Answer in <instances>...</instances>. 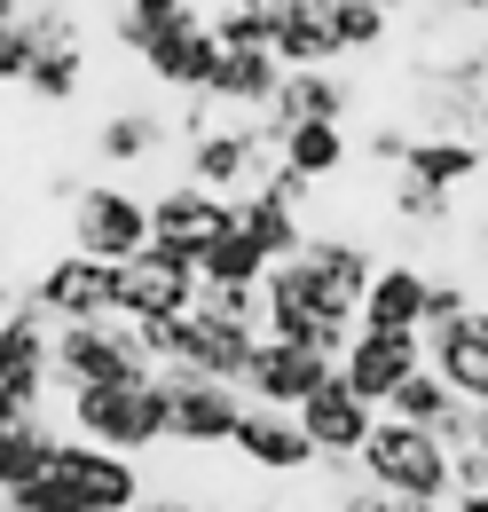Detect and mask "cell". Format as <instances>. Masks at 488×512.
I'll return each instance as SVG.
<instances>
[{
  "mask_svg": "<svg viewBox=\"0 0 488 512\" xmlns=\"http://www.w3.org/2000/svg\"><path fill=\"white\" fill-rule=\"evenodd\" d=\"M426 363L449 379L457 402L488 410V300H473L465 316H449V323H426Z\"/></svg>",
  "mask_w": 488,
  "mask_h": 512,
  "instance_id": "8fae6325",
  "label": "cell"
},
{
  "mask_svg": "<svg viewBox=\"0 0 488 512\" xmlns=\"http://www.w3.org/2000/svg\"><path fill=\"white\" fill-rule=\"evenodd\" d=\"M174 512H221V505H174Z\"/></svg>",
  "mask_w": 488,
  "mask_h": 512,
  "instance_id": "f6af8a7d",
  "label": "cell"
},
{
  "mask_svg": "<svg viewBox=\"0 0 488 512\" xmlns=\"http://www.w3.org/2000/svg\"><path fill=\"white\" fill-rule=\"evenodd\" d=\"M244 512H292V505H276V497H268V505H244Z\"/></svg>",
  "mask_w": 488,
  "mask_h": 512,
  "instance_id": "ee69618b",
  "label": "cell"
},
{
  "mask_svg": "<svg viewBox=\"0 0 488 512\" xmlns=\"http://www.w3.org/2000/svg\"><path fill=\"white\" fill-rule=\"evenodd\" d=\"M24 300H32L48 323H103V316H119V260L56 253V260H40V268H32Z\"/></svg>",
  "mask_w": 488,
  "mask_h": 512,
  "instance_id": "8992f818",
  "label": "cell"
},
{
  "mask_svg": "<svg viewBox=\"0 0 488 512\" xmlns=\"http://www.w3.org/2000/svg\"><path fill=\"white\" fill-rule=\"evenodd\" d=\"M213 56H221L213 24H205V16H189V24H174L166 40H150L134 64H142V79H150L158 95H205V79H213Z\"/></svg>",
  "mask_w": 488,
  "mask_h": 512,
  "instance_id": "ffe728a7",
  "label": "cell"
},
{
  "mask_svg": "<svg viewBox=\"0 0 488 512\" xmlns=\"http://www.w3.org/2000/svg\"><path fill=\"white\" fill-rule=\"evenodd\" d=\"M449 473H457V497L488 489V457H481V442H473V449H449Z\"/></svg>",
  "mask_w": 488,
  "mask_h": 512,
  "instance_id": "8d00e7d4",
  "label": "cell"
},
{
  "mask_svg": "<svg viewBox=\"0 0 488 512\" xmlns=\"http://www.w3.org/2000/svg\"><path fill=\"white\" fill-rule=\"evenodd\" d=\"M473 142H481V150H488V95H481V103H473Z\"/></svg>",
  "mask_w": 488,
  "mask_h": 512,
  "instance_id": "ab89813d",
  "label": "cell"
},
{
  "mask_svg": "<svg viewBox=\"0 0 488 512\" xmlns=\"http://www.w3.org/2000/svg\"><path fill=\"white\" fill-rule=\"evenodd\" d=\"M87 142H95V158H103L111 182H119V174H134V166H150V158L174 150V119H166L158 103H111Z\"/></svg>",
  "mask_w": 488,
  "mask_h": 512,
  "instance_id": "ac0fdd59",
  "label": "cell"
},
{
  "mask_svg": "<svg viewBox=\"0 0 488 512\" xmlns=\"http://www.w3.org/2000/svg\"><path fill=\"white\" fill-rule=\"evenodd\" d=\"M260 339H284V347H307V355H331L339 363L347 339H355V316L315 292V276H307L300 260H276L260 276Z\"/></svg>",
  "mask_w": 488,
  "mask_h": 512,
  "instance_id": "3957f363",
  "label": "cell"
},
{
  "mask_svg": "<svg viewBox=\"0 0 488 512\" xmlns=\"http://www.w3.org/2000/svg\"><path fill=\"white\" fill-rule=\"evenodd\" d=\"M473 308V292L457 284V276H433V292H426V323H449V316H465Z\"/></svg>",
  "mask_w": 488,
  "mask_h": 512,
  "instance_id": "d590c367",
  "label": "cell"
},
{
  "mask_svg": "<svg viewBox=\"0 0 488 512\" xmlns=\"http://www.w3.org/2000/svg\"><path fill=\"white\" fill-rule=\"evenodd\" d=\"M71 221V253L95 260H134L150 245V190H126V182H87V190L63 205Z\"/></svg>",
  "mask_w": 488,
  "mask_h": 512,
  "instance_id": "5b68a950",
  "label": "cell"
},
{
  "mask_svg": "<svg viewBox=\"0 0 488 512\" xmlns=\"http://www.w3.org/2000/svg\"><path fill=\"white\" fill-rule=\"evenodd\" d=\"M426 371V331H355L339 355V379L363 394L370 410H386V394Z\"/></svg>",
  "mask_w": 488,
  "mask_h": 512,
  "instance_id": "9c48e42d",
  "label": "cell"
},
{
  "mask_svg": "<svg viewBox=\"0 0 488 512\" xmlns=\"http://www.w3.org/2000/svg\"><path fill=\"white\" fill-rule=\"evenodd\" d=\"M355 103H363V87H355L347 71L315 64V71H284V87H276L268 119H276V127H300V119H331V127H347V119H355Z\"/></svg>",
  "mask_w": 488,
  "mask_h": 512,
  "instance_id": "7402d4cb",
  "label": "cell"
},
{
  "mask_svg": "<svg viewBox=\"0 0 488 512\" xmlns=\"http://www.w3.org/2000/svg\"><path fill=\"white\" fill-rule=\"evenodd\" d=\"M402 174H418L426 190L465 197L488 174V150H481V142H465V134H418V142H410V158H402Z\"/></svg>",
  "mask_w": 488,
  "mask_h": 512,
  "instance_id": "cb8c5ba5",
  "label": "cell"
},
{
  "mask_svg": "<svg viewBox=\"0 0 488 512\" xmlns=\"http://www.w3.org/2000/svg\"><path fill=\"white\" fill-rule=\"evenodd\" d=\"M426 292H433V268H418V260H378L355 331H426Z\"/></svg>",
  "mask_w": 488,
  "mask_h": 512,
  "instance_id": "44dd1931",
  "label": "cell"
},
{
  "mask_svg": "<svg viewBox=\"0 0 488 512\" xmlns=\"http://www.w3.org/2000/svg\"><path fill=\"white\" fill-rule=\"evenodd\" d=\"M197 308V260L174 245H142L134 260H119V316L126 323H174Z\"/></svg>",
  "mask_w": 488,
  "mask_h": 512,
  "instance_id": "52a82bcc",
  "label": "cell"
},
{
  "mask_svg": "<svg viewBox=\"0 0 488 512\" xmlns=\"http://www.w3.org/2000/svg\"><path fill=\"white\" fill-rule=\"evenodd\" d=\"M386 213H394L402 229H449L457 197H449V190H426L418 174H402V166H394V182H386Z\"/></svg>",
  "mask_w": 488,
  "mask_h": 512,
  "instance_id": "4dcf8cb0",
  "label": "cell"
},
{
  "mask_svg": "<svg viewBox=\"0 0 488 512\" xmlns=\"http://www.w3.org/2000/svg\"><path fill=\"white\" fill-rule=\"evenodd\" d=\"M292 260H300L307 276H315V292H323L331 308L363 316V292H370V276H378V253H370L355 229H307Z\"/></svg>",
  "mask_w": 488,
  "mask_h": 512,
  "instance_id": "30bf717a",
  "label": "cell"
},
{
  "mask_svg": "<svg viewBox=\"0 0 488 512\" xmlns=\"http://www.w3.org/2000/svg\"><path fill=\"white\" fill-rule=\"evenodd\" d=\"M370 8H386V16H402V8H410V0H370Z\"/></svg>",
  "mask_w": 488,
  "mask_h": 512,
  "instance_id": "7bdbcfd3",
  "label": "cell"
},
{
  "mask_svg": "<svg viewBox=\"0 0 488 512\" xmlns=\"http://www.w3.org/2000/svg\"><path fill=\"white\" fill-rule=\"evenodd\" d=\"M449 512H488V489H473V497H449Z\"/></svg>",
  "mask_w": 488,
  "mask_h": 512,
  "instance_id": "f35d334b",
  "label": "cell"
},
{
  "mask_svg": "<svg viewBox=\"0 0 488 512\" xmlns=\"http://www.w3.org/2000/svg\"><path fill=\"white\" fill-rule=\"evenodd\" d=\"M63 434L95 449H158L174 442V394L166 379H142V386H63Z\"/></svg>",
  "mask_w": 488,
  "mask_h": 512,
  "instance_id": "6da1fadb",
  "label": "cell"
},
{
  "mask_svg": "<svg viewBox=\"0 0 488 512\" xmlns=\"http://www.w3.org/2000/svg\"><path fill=\"white\" fill-rule=\"evenodd\" d=\"M126 512H174V497H142V505H126Z\"/></svg>",
  "mask_w": 488,
  "mask_h": 512,
  "instance_id": "60d3db41",
  "label": "cell"
},
{
  "mask_svg": "<svg viewBox=\"0 0 488 512\" xmlns=\"http://www.w3.org/2000/svg\"><path fill=\"white\" fill-rule=\"evenodd\" d=\"M386 40H394V16L370 0H347V56H378Z\"/></svg>",
  "mask_w": 488,
  "mask_h": 512,
  "instance_id": "836d02e7",
  "label": "cell"
},
{
  "mask_svg": "<svg viewBox=\"0 0 488 512\" xmlns=\"http://www.w3.org/2000/svg\"><path fill=\"white\" fill-rule=\"evenodd\" d=\"M363 481L386 489V497H410V505H449L457 497V473H449L441 434L410 426V418H386V410H378V426L363 442Z\"/></svg>",
  "mask_w": 488,
  "mask_h": 512,
  "instance_id": "7a4b0ae2",
  "label": "cell"
},
{
  "mask_svg": "<svg viewBox=\"0 0 488 512\" xmlns=\"http://www.w3.org/2000/svg\"><path fill=\"white\" fill-rule=\"evenodd\" d=\"M331 371H339L331 355H307V347H284V339H260V347H252V363H244V402L300 410V402L331 379Z\"/></svg>",
  "mask_w": 488,
  "mask_h": 512,
  "instance_id": "2e32d148",
  "label": "cell"
},
{
  "mask_svg": "<svg viewBox=\"0 0 488 512\" xmlns=\"http://www.w3.org/2000/svg\"><path fill=\"white\" fill-rule=\"evenodd\" d=\"M158 379V355L126 316L103 323H56V386H142Z\"/></svg>",
  "mask_w": 488,
  "mask_h": 512,
  "instance_id": "277c9868",
  "label": "cell"
},
{
  "mask_svg": "<svg viewBox=\"0 0 488 512\" xmlns=\"http://www.w3.org/2000/svg\"><path fill=\"white\" fill-rule=\"evenodd\" d=\"M205 24L221 48H276L284 0H205Z\"/></svg>",
  "mask_w": 488,
  "mask_h": 512,
  "instance_id": "4316f807",
  "label": "cell"
},
{
  "mask_svg": "<svg viewBox=\"0 0 488 512\" xmlns=\"http://www.w3.org/2000/svg\"><path fill=\"white\" fill-rule=\"evenodd\" d=\"M237 221L260 237V253H268V260H292V253H300V237H307V213H292V205H276V197H260V190L237 197Z\"/></svg>",
  "mask_w": 488,
  "mask_h": 512,
  "instance_id": "f546056e",
  "label": "cell"
},
{
  "mask_svg": "<svg viewBox=\"0 0 488 512\" xmlns=\"http://www.w3.org/2000/svg\"><path fill=\"white\" fill-rule=\"evenodd\" d=\"M237 465H252V473H276V481H300V473H315V442L300 434V410H268V402H252L237 418Z\"/></svg>",
  "mask_w": 488,
  "mask_h": 512,
  "instance_id": "5bb4252c",
  "label": "cell"
},
{
  "mask_svg": "<svg viewBox=\"0 0 488 512\" xmlns=\"http://www.w3.org/2000/svg\"><path fill=\"white\" fill-rule=\"evenodd\" d=\"M0 512H87V497H79V481L71 473H32V481H16L8 497H0Z\"/></svg>",
  "mask_w": 488,
  "mask_h": 512,
  "instance_id": "1f68e13d",
  "label": "cell"
},
{
  "mask_svg": "<svg viewBox=\"0 0 488 512\" xmlns=\"http://www.w3.org/2000/svg\"><path fill=\"white\" fill-rule=\"evenodd\" d=\"M189 16H205V0H134V8L111 16V40H119L126 56H142L150 40H166V32L189 24Z\"/></svg>",
  "mask_w": 488,
  "mask_h": 512,
  "instance_id": "f1b7e54d",
  "label": "cell"
},
{
  "mask_svg": "<svg viewBox=\"0 0 488 512\" xmlns=\"http://www.w3.org/2000/svg\"><path fill=\"white\" fill-rule=\"evenodd\" d=\"M48 465L79 481L87 512H126V505H142V465H134L126 449H95V442H79V434H63V442L48 449Z\"/></svg>",
  "mask_w": 488,
  "mask_h": 512,
  "instance_id": "9a60e30c",
  "label": "cell"
},
{
  "mask_svg": "<svg viewBox=\"0 0 488 512\" xmlns=\"http://www.w3.org/2000/svg\"><path fill=\"white\" fill-rule=\"evenodd\" d=\"M441 8H449L457 24H488V0H441Z\"/></svg>",
  "mask_w": 488,
  "mask_h": 512,
  "instance_id": "74e56055",
  "label": "cell"
},
{
  "mask_svg": "<svg viewBox=\"0 0 488 512\" xmlns=\"http://www.w3.org/2000/svg\"><path fill=\"white\" fill-rule=\"evenodd\" d=\"M197 316L252 323V331H260V284H197Z\"/></svg>",
  "mask_w": 488,
  "mask_h": 512,
  "instance_id": "d6a6232c",
  "label": "cell"
},
{
  "mask_svg": "<svg viewBox=\"0 0 488 512\" xmlns=\"http://www.w3.org/2000/svg\"><path fill=\"white\" fill-rule=\"evenodd\" d=\"M268 268H276V260L260 253V237H252L244 221H229V229L197 253V284H260Z\"/></svg>",
  "mask_w": 488,
  "mask_h": 512,
  "instance_id": "484cf974",
  "label": "cell"
},
{
  "mask_svg": "<svg viewBox=\"0 0 488 512\" xmlns=\"http://www.w3.org/2000/svg\"><path fill=\"white\" fill-rule=\"evenodd\" d=\"M40 56V40H32V24H0V87H24V71Z\"/></svg>",
  "mask_w": 488,
  "mask_h": 512,
  "instance_id": "e575fe53",
  "label": "cell"
},
{
  "mask_svg": "<svg viewBox=\"0 0 488 512\" xmlns=\"http://www.w3.org/2000/svg\"><path fill=\"white\" fill-rule=\"evenodd\" d=\"M370 426H378V410H370V402L339 379V371H331V379L300 402V434L315 442V457H363Z\"/></svg>",
  "mask_w": 488,
  "mask_h": 512,
  "instance_id": "e0dca14e",
  "label": "cell"
},
{
  "mask_svg": "<svg viewBox=\"0 0 488 512\" xmlns=\"http://www.w3.org/2000/svg\"><path fill=\"white\" fill-rule=\"evenodd\" d=\"M0 386L8 394H56V323L32 300L0 308Z\"/></svg>",
  "mask_w": 488,
  "mask_h": 512,
  "instance_id": "7c38bea8",
  "label": "cell"
},
{
  "mask_svg": "<svg viewBox=\"0 0 488 512\" xmlns=\"http://www.w3.org/2000/svg\"><path fill=\"white\" fill-rule=\"evenodd\" d=\"M166 394H174V442L182 449H229L237 442V418L252 410L244 386L229 379H205V371H158Z\"/></svg>",
  "mask_w": 488,
  "mask_h": 512,
  "instance_id": "ba28073f",
  "label": "cell"
},
{
  "mask_svg": "<svg viewBox=\"0 0 488 512\" xmlns=\"http://www.w3.org/2000/svg\"><path fill=\"white\" fill-rule=\"evenodd\" d=\"M24 95H32V103H79V95H87V40L40 48L32 71H24Z\"/></svg>",
  "mask_w": 488,
  "mask_h": 512,
  "instance_id": "83f0119b",
  "label": "cell"
},
{
  "mask_svg": "<svg viewBox=\"0 0 488 512\" xmlns=\"http://www.w3.org/2000/svg\"><path fill=\"white\" fill-rule=\"evenodd\" d=\"M103 8H111V16H119V8H134V0H103Z\"/></svg>",
  "mask_w": 488,
  "mask_h": 512,
  "instance_id": "7dc6e473",
  "label": "cell"
},
{
  "mask_svg": "<svg viewBox=\"0 0 488 512\" xmlns=\"http://www.w3.org/2000/svg\"><path fill=\"white\" fill-rule=\"evenodd\" d=\"M8 300H16V292H8V284H0V308H8Z\"/></svg>",
  "mask_w": 488,
  "mask_h": 512,
  "instance_id": "c3c4849f",
  "label": "cell"
},
{
  "mask_svg": "<svg viewBox=\"0 0 488 512\" xmlns=\"http://www.w3.org/2000/svg\"><path fill=\"white\" fill-rule=\"evenodd\" d=\"M276 158H284L292 174H307V182L323 190V182H339V174L355 166V134H347V127H331V119H300V127H284Z\"/></svg>",
  "mask_w": 488,
  "mask_h": 512,
  "instance_id": "d4e9b609",
  "label": "cell"
},
{
  "mask_svg": "<svg viewBox=\"0 0 488 512\" xmlns=\"http://www.w3.org/2000/svg\"><path fill=\"white\" fill-rule=\"evenodd\" d=\"M276 87H284L276 48H221V56H213V79H205V95H213L221 111H237V119H260V111L276 103Z\"/></svg>",
  "mask_w": 488,
  "mask_h": 512,
  "instance_id": "603a6c76",
  "label": "cell"
},
{
  "mask_svg": "<svg viewBox=\"0 0 488 512\" xmlns=\"http://www.w3.org/2000/svg\"><path fill=\"white\" fill-rule=\"evenodd\" d=\"M237 221V197H213L197 190V182H166V190H150V237L158 245H174V253H205L221 229Z\"/></svg>",
  "mask_w": 488,
  "mask_h": 512,
  "instance_id": "4fadbf2b",
  "label": "cell"
},
{
  "mask_svg": "<svg viewBox=\"0 0 488 512\" xmlns=\"http://www.w3.org/2000/svg\"><path fill=\"white\" fill-rule=\"evenodd\" d=\"M0 497H8V457H0Z\"/></svg>",
  "mask_w": 488,
  "mask_h": 512,
  "instance_id": "bcb514c9",
  "label": "cell"
},
{
  "mask_svg": "<svg viewBox=\"0 0 488 512\" xmlns=\"http://www.w3.org/2000/svg\"><path fill=\"white\" fill-rule=\"evenodd\" d=\"M276 64H284V71L347 64V0H284V24H276Z\"/></svg>",
  "mask_w": 488,
  "mask_h": 512,
  "instance_id": "d6986e66",
  "label": "cell"
},
{
  "mask_svg": "<svg viewBox=\"0 0 488 512\" xmlns=\"http://www.w3.org/2000/svg\"><path fill=\"white\" fill-rule=\"evenodd\" d=\"M473 442H481V457H488V410H481V418H473Z\"/></svg>",
  "mask_w": 488,
  "mask_h": 512,
  "instance_id": "b9f144b4",
  "label": "cell"
}]
</instances>
